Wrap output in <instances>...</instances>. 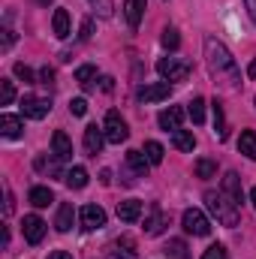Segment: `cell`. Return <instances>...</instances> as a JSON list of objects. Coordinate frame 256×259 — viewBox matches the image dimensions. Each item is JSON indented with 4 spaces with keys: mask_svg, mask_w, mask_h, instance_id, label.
Returning <instances> with one entry per match:
<instances>
[{
    "mask_svg": "<svg viewBox=\"0 0 256 259\" xmlns=\"http://www.w3.org/2000/svg\"><path fill=\"white\" fill-rule=\"evenodd\" d=\"M205 64H208V72H211V78H214L217 84H223V88H229V91L241 88V69L235 64V58H232L229 49H226L220 39H214V36L205 39Z\"/></svg>",
    "mask_w": 256,
    "mask_h": 259,
    "instance_id": "6da1fadb",
    "label": "cell"
},
{
    "mask_svg": "<svg viewBox=\"0 0 256 259\" xmlns=\"http://www.w3.org/2000/svg\"><path fill=\"white\" fill-rule=\"evenodd\" d=\"M202 199H205L208 211L217 217V223H223V226H238V205L223 193V190H205Z\"/></svg>",
    "mask_w": 256,
    "mask_h": 259,
    "instance_id": "7a4b0ae2",
    "label": "cell"
},
{
    "mask_svg": "<svg viewBox=\"0 0 256 259\" xmlns=\"http://www.w3.org/2000/svg\"><path fill=\"white\" fill-rule=\"evenodd\" d=\"M157 72L163 75V81H187V75H190V64L187 61H181V58H160L157 61Z\"/></svg>",
    "mask_w": 256,
    "mask_h": 259,
    "instance_id": "3957f363",
    "label": "cell"
},
{
    "mask_svg": "<svg viewBox=\"0 0 256 259\" xmlns=\"http://www.w3.org/2000/svg\"><path fill=\"white\" fill-rule=\"evenodd\" d=\"M103 133H106V142H112V145H121V142H127V136H130L127 121H124L118 112H109V115H106Z\"/></svg>",
    "mask_w": 256,
    "mask_h": 259,
    "instance_id": "277c9868",
    "label": "cell"
},
{
    "mask_svg": "<svg viewBox=\"0 0 256 259\" xmlns=\"http://www.w3.org/2000/svg\"><path fill=\"white\" fill-rule=\"evenodd\" d=\"M181 223H184V229H187L190 235H199V238L211 232V220H208L199 208H187L184 217H181Z\"/></svg>",
    "mask_w": 256,
    "mask_h": 259,
    "instance_id": "5b68a950",
    "label": "cell"
},
{
    "mask_svg": "<svg viewBox=\"0 0 256 259\" xmlns=\"http://www.w3.org/2000/svg\"><path fill=\"white\" fill-rule=\"evenodd\" d=\"M21 112L30 121H42L52 112V100H46V97H21Z\"/></svg>",
    "mask_w": 256,
    "mask_h": 259,
    "instance_id": "8992f818",
    "label": "cell"
},
{
    "mask_svg": "<svg viewBox=\"0 0 256 259\" xmlns=\"http://www.w3.org/2000/svg\"><path fill=\"white\" fill-rule=\"evenodd\" d=\"M169 94H172V84L169 81H154V84H142L136 97L142 103H160V100H169Z\"/></svg>",
    "mask_w": 256,
    "mask_h": 259,
    "instance_id": "52a82bcc",
    "label": "cell"
},
{
    "mask_svg": "<svg viewBox=\"0 0 256 259\" xmlns=\"http://www.w3.org/2000/svg\"><path fill=\"white\" fill-rule=\"evenodd\" d=\"M21 229H24V238H27L30 244H39V241L46 238V220L36 217V214H27L24 223H21Z\"/></svg>",
    "mask_w": 256,
    "mask_h": 259,
    "instance_id": "ba28073f",
    "label": "cell"
},
{
    "mask_svg": "<svg viewBox=\"0 0 256 259\" xmlns=\"http://www.w3.org/2000/svg\"><path fill=\"white\" fill-rule=\"evenodd\" d=\"M81 226H84L88 232L103 229V226H106V211H103L100 205H84V208H81Z\"/></svg>",
    "mask_w": 256,
    "mask_h": 259,
    "instance_id": "9c48e42d",
    "label": "cell"
},
{
    "mask_svg": "<svg viewBox=\"0 0 256 259\" xmlns=\"http://www.w3.org/2000/svg\"><path fill=\"white\" fill-rule=\"evenodd\" d=\"M103 142H106V133H103V127H97V124L84 127V151H88L91 157H97V154L103 151Z\"/></svg>",
    "mask_w": 256,
    "mask_h": 259,
    "instance_id": "30bf717a",
    "label": "cell"
},
{
    "mask_svg": "<svg viewBox=\"0 0 256 259\" xmlns=\"http://www.w3.org/2000/svg\"><path fill=\"white\" fill-rule=\"evenodd\" d=\"M145 6H148V0H124V18H127V24L133 27V30L142 24Z\"/></svg>",
    "mask_w": 256,
    "mask_h": 259,
    "instance_id": "8fae6325",
    "label": "cell"
},
{
    "mask_svg": "<svg viewBox=\"0 0 256 259\" xmlns=\"http://www.w3.org/2000/svg\"><path fill=\"white\" fill-rule=\"evenodd\" d=\"M181 118H184V109H178V106H169V109H163L160 112V118H157V124L163 130H181Z\"/></svg>",
    "mask_w": 256,
    "mask_h": 259,
    "instance_id": "7c38bea8",
    "label": "cell"
},
{
    "mask_svg": "<svg viewBox=\"0 0 256 259\" xmlns=\"http://www.w3.org/2000/svg\"><path fill=\"white\" fill-rule=\"evenodd\" d=\"M223 193L229 196L235 205H241V202H244V193H241V178H238V172H226V178H223Z\"/></svg>",
    "mask_w": 256,
    "mask_h": 259,
    "instance_id": "4fadbf2b",
    "label": "cell"
},
{
    "mask_svg": "<svg viewBox=\"0 0 256 259\" xmlns=\"http://www.w3.org/2000/svg\"><path fill=\"white\" fill-rule=\"evenodd\" d=\"M0 133H3L6 139H21V133H24L21 118H18V115H0Z\"/></svg>",
    "mask_w": 256,
    "mask_h": 259,
    "instance_id": "5bb4252c",
    "label": "cell"
},
{
    "mask_svg": "<svg viewBox=\"0 0 256 259\" xmlns=\"http://www.w3.org/2000/svg\"><path fill=\"white\" fill-rule=\"evenodd\" d=\"M52 151H55L58 160H69V157H72V142H69V136H66L64 130H58V133L52 136Z\"/></svg>",
    "mask_w": 256,
    "mask_h": 259,
    "instance_id": "9a60e30c",
    "label": "cell"
},
{
    "mask_svg": "<svg viewBox=\"0 0 256 259\" xmlns=\"http://www.w3.org/2000/svg\"><path fill=\"white\" fill-rule=\"evenodd\" d=\"M106 259H136L133 241H130V238H121V241L109 244V247H106Z\"/></svg>",
    "mask_w": 256,
    "mask_h": 259,
    "instance_id": "2e32d148",
    "label": "cell"
},
{
    "mask_svg": "<svg viewBox=\"0 0 256 259\" xmlns=\"http://www.w3.org/2000/svg\"><path fill=\"white\" fill-rule=\"evenodd\" d=\"M166 223H169V214H163V211L154 205V208H151V217L145 220V232H148V235H160V232L166 229Z\"/></svg>",
    "mask_w": 256,
    "mask_h": 259,
    "instance_id": "e0dca14e",
    "label": "cell"
},
{
    "mask_svg": "<svg viewBox=\"0 0 256 259\" xmlns=\"http://www.w3.org/2000/svg\"><path fill=\"white\" fill-rule=\"evenodd\" d=\"M118 217H121L124 223H136V220L142 217V202H139V199L121 202V205H118Z\"/></svg>",
    "mask_w": 256,
    "mask_h": 259,
    "instance_id": "ac0fdd59",
    "label": "cell"
},
{
    "mask_svg": "<svg viewBox=\"0 0 256 259\" xmlns=\"http://www.w3.org/2000/svg\"><path fill=\"white\" fill-rule=\"evenodd\" d=\"M64 181H66V187L81 190V187L88 184V169H84V166H72V169H66V172H64Z\"/></svg>",
    "mask_w": 256,
    "mask_h": 259,
    "instance_id": "d6986e66",
    "label": "cell"
},
{
    "mask_svg": "<svg viewBox=\"0 0 256 259\" xmlns=\"http://www.w3.org/2000/svg\"><path fill=\"white\" fill-rule=\"evenodd\" d=\"M72 220H75V211H72V205H69V202H64V205L58 208V217H55L58 232H69V229H72Z\"/></svg>",
    "mask_w": 256,
    "mask_h": 259,
    "instance_id": "ffe728a7",
    "label": "cell"
},
{
    "mask_svg": "<svg viewBox=\"0 0 256 259\" xmlns=\"http://www.w3.org/2000/svg\"><path fill=\"white\" fill-rule=\"evenodd\" d=\"M127 166L136 172V175H148L151 160L145 157V151H127Z\"/></svg>",
    "mask_w": 256,
    "mask_h": 259,
    "instance_id": "44dd1931",
    "label": "cell"
},
{
    "mask_svg": "<svg viewBox=\"0 0 256 259\" xmlns=\"http://www.w3.org/2000/svg\"><path fill=\"white\" fill-rule=\"evenodd\" d=\"M52 27H55V36H58V39H66V36H69V12H66V9H55Z\"/></svg>",
    "mask_w": 256,
    "mask_h": 259,
    "instance_id": "7402d4cb",
    "label": "cell"
},
{
    "mask_svg": "<svg viewBox=\"0 0 256 259\" xmlns=\"http://www.w3.org/2000/svg\"><path fill=\"white\" fill-rule=\"evenodd\" d=\"M238 151L247 157V160H256V133L253 130H244L241 139H238Z\"/></svg>",
    "mask_w": 256,
    "mask_h": 259,
    "instance_id": "603a6c76",
    "label": "cell"
},
{
    "mask_svg": "<svg viewBox=\"0 0 256 259\" xmlns=\"http://www.w3.org/2000/svg\"><path fill=\"white\" fill-rule=\"evenodd\" d=\"M27 199H30V205H36V208H49V205L55 202V193H52L49 187H33Z\"/></svg>",
    "mask_w": 256,
    "mask_h": 259,
    "instance_id": "cb8c5ba5",
    "label": "cell"
},
{
    "mask_svg": "<svg viewBox=\"0 0 256 259\" xmlns=\"http://www.w3.org/2000/svg\"><path fill=\"white\" fill-rule=\"evenodd\" d=\"M172 145H175L178 151H193V148H196V139H193L190 130H175V133H172Z\"/></svg>",
    "mask_w": 256,
    "mask_h": 259,
    "instance_id": "d4e9b609",
    "label": "cell"
},
{
    "mask_svg": "<svg viewBox=\"0 0 256 259\" xmlns=\"http://www.w3.org/2000/svg\"><path fill=\"white\" fill-rule=\"evenodd\" d=\"M94 78H97V66L84 64V66H78V69H75V81H78L84 91H91V88H94Z\"/></svg>",
    "mask_w": 256,
    "mask_h": 259,
    "instance_id": "484cf974",
    "label": "cell"
},
{
    "mask_svg": "<svg viewBox=\"0 0 256 259\" xmlns=\"http://www.w3.org/2000/svg\"><path fill=\"white\" fill-rule=\"evenodd\" d=\"M211 112H214V133H217V139H226L229 130H226V118H223V106L217 100L211 103Z\"/></svg>",
    "mask_w": 256,
    "mask_h": 259,
    "instance_id": "4316f807",
    "label": "cell"
},
{
    "mask_svg": "<svg viewBox=\"0 0 256 259\" xmlns=\"http://www.w3.org/2000/svg\"><path fill=\"white\" fill-rule=\"evenodd\" d=\"M187 115L193 118V124H202L205 121V100L202 97H193L187 103Z\"/></svg>",
    "mask_w": 256,
    "mask_h": 259,
    "instance_id": "83f0119b",
    "label": "cell"
},
{
    "mask_svg": "<svg viewBox=\"0 0 256 259\" xmlns=\"http://www.w3.org/2000/svg\"><path fill=\"white\" fill-rule=\"evenodd\" d=\"M163 154H166V151H163L160 142H145V157L151 160V166H160V163H163Z\"/></svg>",
    "mask_w": 256,
    "mask_h": 259,
    "instance_id": "f1b7e54d",
    "label": "cell"
},
{
    "mask_svg": "<svg viewBox=\"0 0 256 259\" xmlns=\"http://www.w3.org/2000/svg\"><path fill=\"white\" fill-rule=\"evenodd\" d=\"M166 253H169L172 259H187L190 256V253H187V244H184L181 238H172V241L166 244Z\"/></svg>",
    "mask_w": 256,
    "mask_h": 259,
    "instance_id": "f546056e",
    "label": "cell"
},
{
    "mask_svg": "<svg viewBox=\"0 0 256 259\" xmlns=\"http://www.w3.org/2000/svg\"><path fill=\"white\" fill-rule=\"evenodd\" d=\"M160 42H163V49L175 52V49L181 46V36H178V30H175V27H166V30H163V36H160Z\"/></svg>",
    "mask_w": 256,
    "mask_h": 259,
    "instance_id": "4dcf8cb0",
    "label": "cell"
},
{
    "mask_svg": "<svg viewBox=\"0 0 256 259\" xmlns=\"http://www.w3.org/2000/svg\"><path fill=\"white\" fill-rule=\"evenodd\" d=\"M214 172H217L214 160H196V175L199 178H214Z\"/></svg>",
    "mask_w": 256,
    "mask_h": 259,
    "instance_id": "1f68e13d",
    "label": "cell"
},
{
    "mask_svg": "<svg viewBox=\"0 0 256 259\" xmlns=\"http://www.w3.org/2000/svg\"><path fill=\"white\" fill-rule=\"evenodd\" d=\"M12 100H15V88H12L9 78H3V81H0V106H9Z\"/></svg>",
    "mask_w": 256,
    "mask_h": 259,
    "instance_id": "d6a6232c",
    "label": "cell"
},
{
    "mask_svg": "<svg viewBox=\"0 0 256 259\" xmlns=\"http://www.w3.org/2000/svg\"><path fill=\"white\" fill-rule=\"evenodd\" d=\"M202 259H229V250H226L223 244H211V247L202 253Z\"/></svg>",
    "mask_w": 256,
    "mask_h": 259,
    "instance_id": "836d02e7",
    "label": "cell"
},
{
    "mask_svg": "<svg viewBox=\"0 0 256 259\" xmlns=\"http://www.w3.org/2000/svg\"><path fill=\"white\" fill-rule=\"evenodd\" d=\"M12 69H15V75H18L24 84H33V78H36V75H33V69H30L27 64H15Z\"/></svg>",
    "mask_w": 256,
    "mask_h": 259,
    "instance_id": "e575fe53",
    "label": "cell"
},
{
    "mask_svg": "<svg viewBox=\"0 0 256 259\" xmlns=\"http://www.w3.org/2000/svg\"><path fill=\"white\" fill-rule=\"evenodd\" d=\"M69 112H72V115H75V118H81V115H84V112H88V103H84V100H81V97H78V100H72V103H69Z\"/></svg>",
    "mask_w": 256,
    "mask_h": 259,
    "instance_id": "d590c367",
    "label": "cell"
},
{
    "mask_svg": "<svg viewBox=\"0 0 256 259\" xmlns=\"http://www.w3.org/2000/svg\"><path fill=\"white\" fill-rule=\"evenodd\" d=\"M39 81L52 88V84H55V69H52V66H42V69H39Z\"/></svg>",
    "mask_w": 256,
    "mask_h": 259,
    "instance_id": "8d00e7d4",
    "label": "cell"
},
{
    "mask_svg": "<svg viewBox=\"0 0 256 259\" xmlns=\"http://www.w3.org/2000/svg\"><path fill=\"white\" fill-rule=\"evenodd\" d=\"M78 36H81V39H91V36H94V21H91V18H84V24H81V33H78Z\"/></svg>",
    "mask_w": 256,
    "mask_h": 259,
    "instance_id": "74e56055",
    "label": "cell"
},
{
    "mask_svg": "<svg viewBox=\"0 0 256 259\" xmlns=\"http://www.w3.org/2000/svg\"><path fill=\"white\" fill-rule=\"evenodd\" d=\"M12 42H15V33L6 27V30H3V52H6V49H12Z\"/></svg>",
    "mask_w": 256,
    "mask_h": 259,
    "instance_id": "f35d334b",
    "label": "cell"
},
{
    "mask_svg": "<svg viewBox=\"0 0 256 259\" xmlns=\"http://www.w3.org/2000/svg\"><path fill=\"white\" fill-rule=\"evenodd\" d=\"M100 15H103V18L112 15V0H100Z\"/></svg>",
    "mask_w": 256,
    "mask_h": 259,
    "instance_id": "ab89813d",
    "label": "cell"
},
{
    "mask_svg": "<svg viewBox=\"0 0 256 259\" xmlns=\"http://www.w3.org/2000/svg\"><path fill=\"white\" fill-rule=\"evenodd\" d=\"M244 6H247V12H250V18H253V24H256V0H244Z\"/></svg>",
    "mask_w": 256,
    "mask_h": 259,
    "instance_id": "60d3db41",
    "label": "cell"
},
{
    "mask_svg": "<svg viewBox=\"0 0 256 259\" xmlns=\"http://www.w3.org/2000/svg\"><path fill=\"white\" fill-rule=\"evenodd\" d=\"M100 181L109 187V184H112V172H109V169H103V172H100Z\"/></svg>",
    "mask_w": 256,
    "mask_h": 259,
    "instance_id": "b9f144b4",
    "label": "cell"
},
{
    "mask_svg": "<svg viewBox=\"0 0 256 259\" xmlns=\"http://www.w3.org/2000/svg\"><path fill=\"white\" fill-rule=\"evenodd\" d=\"M49 259H72V256H69L66 250H55V253H52V256H49Z\"/></svg>",
    "mask_w": 256,
    "mask_h": 259,
    "instance_id": "7bdbcfd3",
    "label": "cell"
},
{
    "mask_svg": "<svg viewBox=\"0 0 256 259\" xmlns=\"http://www.w3.org/2000/svg\"><path fill=\"white\" fill-rule=\"evenodd\" d=\"M9 214H12V193L6 190V217H9Z\"/></svg>",
    "mask_w": 256,
    "mask_h": 259,
    "instance_id": "ee69618b",
    "label": "cell"
},
{
    "mask_svg": "<svg viewBox=\"0 0 256 259\" xmlns=\"http://www.w3.org/2000/svg\"><path fill=\"white\" fill-rule=\"evenodd\" d=\"M112 81H115V78H112V75H106V78H103V91H112Z\"/></svg>",
    "mask_w": 256,
    "mask_h": 259,
    "instance_id": "f6af8a7d",
    "label": "cell"
},
{
    "mask_svg": "<svg viewBox=\"0 0 256 259\" xmlns=\"http://www.w3.org/2000/svg\"><path fill=\"white\" fill-rule=\"evenodd\" d=\"M247 75H250V78H256V61L250 64V69H247Z\"/></svg>",
    "mask_w": 256,
    "mask_h": 259,
    "instance_id": "bcb514c9",
    "label": "cell"
},
{
    "mask_svg": "<svg viewBox=\"0 0 256 259\" xmlns=\"http://www.w3.org/2000/svg\"><path fill=\"white\" fill-rule=\"evenodd\" d=\"M250 202H253V208H256V187L250 190Z\"/></svg>",
    "mask_w": 256,
    "mask_h": 259,
    "instance_id": "7dc6e473",
    "label": "cell"
},
{
    "mask_svg": "<svg viewBox=\"0 0 256 259\" xmlns=\"http://www.w3.org/2000/svg\"><path fill=\"white\" fill-rule=\"evenodd\" d=\"M39 3H42V6H49V3H52V0H39Z\"/></svg>",
    "mask_w": 256,
    "mask_h": 259,
    "instance_id": "c3c4849f",
    "label": "cell"
}]
</instances>
